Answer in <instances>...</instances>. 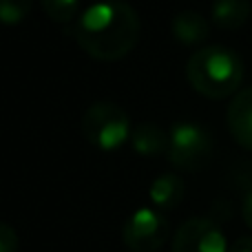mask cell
Segmentation results:
<instances>
[{
  "label": "cell",
  "instance_id": "6da1fadb",
  "mask_svg": "<svg viewBox=\"0 0 252 252\" xmlns=\"http://www.w3.org/2000/svg\"><path fill=\"white\" fill-rule=\"evenodd\" d=\"M139 31L142 22L128 2L102 0L80 13L71 33L84 53L102 62H115L135 49Z\"/></svg>",
  "mask_w": 252,
  "mask_h": 252
},
{
  "label": "cell",
  "instance_id": "7a4b0ae2",
  "mask_svg": "<svg viewBox=\"0 0 252 252\" xmlns=\"http://www.w3.org/2000/svg\"><path fill=\"white\" fill-rule=\"evenodd\" d=\"M186 78L197 93L221 100L239 89L244 80V60L226 44H208L188 58Z\"/></svg>",
  "mask_w": 252,
  "mask_h": 252
},
{
  "label": "cell",
  "instance_id": "3957f363",
  "mask_svg": "<svg viewBox=\"0 0 252 252\" xmlns=\"http://www.w3.org/2000/svg\"><path fill=\"white\" fill-rule=\"evenodd\" d=\"M82 133L100 151H115L130 139V120L113 102H95L82 115Z\"/></svg>",
  "mask_w": 252,
  "mask_h": 252
},
{
  "label": "cell",
  "instance_id": "277c9868",
  "mask_svg": "<svg viewBox=\"0 0 252 252\" xmlns=\"http://www.w3.org/2000/svg\"><path fill=\"white\" fill-rule=\"evenodd\" d=\"M213 155V135L197 122H175L168 130L166 157L175 168L199 170Z\"/></svg>",
  "mask_w": 252,
  "mask_h": 252
},
{
  "label": "cell",
  "instance_id": "5b68a950",
  "mask_svg": "<svg viewBox=\"0 0 252 252\" xmlns=\"http://www.w3.org/2000/svg\"><path fill=\"white\" fill-rule=\"evenodd\" d=\"M170 223L159 210L137 208L122 226V241L130 252H155L168 241Z\"/></svg>",
  "mask_w": 252,
  "mask_h": 252
},
{
  "label": "cell",
  "instance_id": "8992f818",
  "mask_svg": "<svg viewBox=\"0 0 252 252\" xmlns=\"http://www.w3.org/2000/svg\"><path fill=\"white\" fill-rule=\"evenodd\" d=\"M228 241L217 221L208 217H192L177 228L173 252H228Z\"/></svg>",
  "mask_w": 252,
  "mask_h": 252
},
{
  "label": "cell",
  "instance_id": "52a82bcc",
  "mask_svg": "<svg viewBox=\"0 0 252 252\" xmlns=\"http://www.w3.org/2000/svg\"><path fill=\"white\" fill-rule=\"evenodd\" d=\"M228 128L237 144L252 151V87H246L232 97L228 106Z\"/></svg>",
  "mask_w": 252,
  "mask_h": 252
},
{
  "label": "cell",
  "instance_id": "ba28073f",
  "mask_svg": "<svg viewBox=\"0 0 252 252\" xmlns=\"http://www.w3.org/2000/svg\"><path fill=\"white\" fill-rule=\"evenodd\" d=\"M130 146L142 157L166 155L168 151V133L155 122H139L130 133Z\"/></svg>",
  "mask_w": 252,
  "mask_h": 252
},
{
  "label": "cell",
  "instance_id": "9c48e42d",
  "mask_svg": "<svg viewBox=\"0 0 252 252\" xmlns=\"http://www.w3.org/2000/svg\"><path fill=\"white\" fill-rule=\"evenodd\" d=\"M184 190H186V186H184L179 175L164 173L151 182L148 199H151L153 204H155V208H159V210H173L182 204Z\"/></svg>",
  "mask_w": 252,
  "mask_h": 252
},
{
  "label": "cell",
  "instance_id": "30bf717a",
  "mask_svg": "<svg viewBox=\"0 0 252 252\" xmlns=\"http://www.w3.org/2000/svg\"><path fill=\"white\" fill-rule=\"evenodd\" d=\"M170 31L182 44H199L210 35V25L199 11H179L170 20Z\"/></svg>",
  "mask_w": 252,
  "mask_h": 252
},
{
  "label": "cell",
  "instance_id": "8fae6325",
  "mask_svg": "<svg viewBox=\"0 0 252 252\" xmlns=\"http://www.w3.org/2000/svg\"><path fill=\"white\" fill-rule=\"evenodd\" d=\"M250 0H215L213 22L219 29H239L250 18Z\"/></svg>",
  "mask_w": 252,
  "mask_h": 252
},
{
  "label": "cell",
  "instance_id": "7c38bea8",
  "mask_svg": "<svg viewBox=\"0 0 252 252\" xmlns=\"http://www.w3.org/2000/svg\"><path fill=\"white\" fill-rule=\"evenodd\" d=\"M42 11L58 25H69L80 18V0H40Z\"/></svg>",
  "mask_w": 252,
  "mask_h": 252
},
{
  "label": "cell",
  "instance_id": "4fadbf2b",
  "mask_svg": "<svg viewBox=\"0 0 252 252\" xmlns=\"http://www.w3.org/2000/svg\"><path fill=\"white\" fill-rule=\"evenodd\" d=\"M33 0H0V22L18 25L31 13Z\"/></svg>",
  "mask_w": 252,
  "mask_h": 252
},
{
  "label": "cell",
  "instance_id": "5bb4252c",
  "mask_svg": "<svg viewBox=\"0 0 252 252\" xmlns=\"http://www.w3.org/2000/svg\"><path fill=\"white\" fill-rule=\"evenodd\" d=\"M18 248H20L18 232L9 223L0 221V252H18Z\"/></svg>",
  "mask_w": 252,
  "mask_h": 252
},
{
  "label": "cell",
  "instance_id": "9a60e30c",
  "mask_svg": "<svg viewBox=\"0 0 252 252\" xmlns=\"http://www.w3.org/2000/svg\"><path fill=\"white\" fill-rule=\"evenodd\" d=\"M241 215H244L246 226L252 228V188L246 192V197H244V204H241Z\"/></svg>",
  "mask_w": 252,
  "mask_h": 252
},
{
  "label": "cell",
  "instance_id": "2e32d148",
  "mask_svg": "<svg viewBox=\"0 0 252 252\" xmlns=\"http://www.w3.org/2000/svg\"><path fill=\"white\" fill-rule=\"evenodd\" d=\"M228 252H252V237H239Z\"/></svg>",
  "mask_w": 252,
  "mask_h": 252
}]
</instances>
